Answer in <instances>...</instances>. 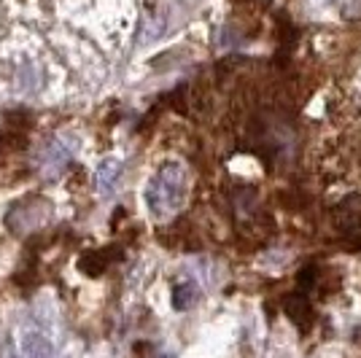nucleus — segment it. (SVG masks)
Instances as JSON below:
<instances>
[{
    "label": "nucleus",
    "instance_id": "obj_1",
    "mask_svg": "<svg viewBox=\"0 0 361 358\" xmlns=\"http://www.w3.org/2000/svg\"><path fill=\"white\" fill-rule=\"evenodd\" d=\"M186 197V173L183 167L176 162H167L159 167V173L151 178L149 192H146V202H149L151 213L157 218H165L170 213L180 208Z\"/></svg>",
    "mask_w": 361,
    "mask_h": 358
},
{
    "label": "nucleus",
    "instance_id": "obj_2",
    "mask_svg": "<svg viewBox=\"0 0 361 358\" xmlns=\"http://www.w3.org/2000/svg\"><path fill=\"white\" fill-rule=\"evenodd\" d=\"M71 159H73V149H68L62 140H51L41 154V170L46 175H57L71 164Z\"/></svg>",
    "mask_w": 361,
    "mask_h": 358
},
{
    "label": "nucleus",
    "instance_id": "obj_3",
    "mask_svg": "<svg viewBox=\"0 0 361 358\" xmlns=\"http://www.w3.org/2000/svg\"><path fill=\"white\" fill-rule=\"evenodd\" d=\"M22 356L25 358H57L54 345L41 334H27L22 342Z\"/></svg>",
    "mask_w": 361,
    "mask_h": 358
},
{
    "label": "nucleus",
    "instance_id": "obj_4",
    "mask_svg": "<svg viewBox=\"0 0 361 358\" xmlns=\"http://www.w3.org/2000/svg\"><path fill=\"white\" fill-rule=\"evenodd\" d=\"M97 189L103 192V195H108L114 186H116V180L121 178V162L119 159H106V162L97 167Z\"/></svg>",
    "mask_w": 361,
    "mask_h": 358
},
{
    "label": "nucleus",
    "instance_id": "obj_5",
    "mask_svg": "<svg viewBox=\"0 0 361 358\" xmlns=\"http://www.w3.org/2000/svg\"><path fill=\"white\" fill-rule=\"evenodd\" d=\"M197 302V285L195 283H180L176 291H173V304L178 310H186Z\"/></svg>",
    "mask_w": 361,
    "mask_h": 358
}]
</instances>
